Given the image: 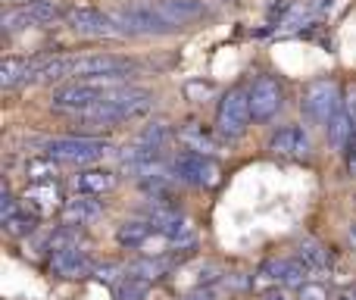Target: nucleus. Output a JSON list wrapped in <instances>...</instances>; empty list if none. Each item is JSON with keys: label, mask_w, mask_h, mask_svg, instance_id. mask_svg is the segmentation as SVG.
I'll use <instances>...</instances> for the list:
<instances>
[{"label": "nucleus", "mask_w": 356, "mask_h": 300, "mask_svg": "<svg viewBox=\"0 0 356 300\" xmlns=\"http://www.w3.org/2000/svg\"><path fill=\"white\" fill-rule=\"evenodd\" d=\"M344 106V97H341V88L338 81L332 79H316L303 88V97H300V110L307 119H313L316 125H332L334 116L341 113Z\"/></svg>", "instance_id": "obj_1"}, {"label": "nucleus", "mask_w": 356, "mask_h": 300, "mask_svg": "<svg viewBox=\"0 0 356 300\" xmlns=\"http://www.w3.org/2000/svg\"><path fill=\"white\" fill-rule=\"evenodd\" d=\"M113 88H122V85H110V81H72V85H63L50 94V106L81 116L91 106H97L100 100L110 97Z\"/></svg>", "instance_id": "obj_2"}, {"label": "nucleus", "mask_w": 356, "mask_h": 300, "mask_svg": "<svg viewBox=\"0 0 356 300\" xmlns=\"http://www.w3.org/2000/svg\"><path fill=\"white\" fill-rule=\"evenodd\" d=\"M250 97L241 88H232L225 97L219 100V110H216V135L225 138V141H238L241 135L250 125Z\"/></svg>", "instance_id": "obj_3"}, {"label": "nucleus", "mask_w": 356, "mask_h": 300, "mask_svg": "<svg viewBox=\"0 0 356 300\" xmlns=\"http://www.w3.org/2000/svg\"><path fill=\"white\" fill-rule=\"evenodd\" d=\"M113 19L122 35H169L175 31V25L156 6H122L113 13Z\"/></svg>", "instance_id": "obj_4"}, {"label": "nucleus", "mask_w": 356, "mask_h": 300, "mask_svg": "<svg viewBox=\"0 0 356 300\" xmlns=\"http://www.w3.org/2000/svg\"><path fill=\"white\" fill-rule=\"evenodd\" d=\"M56 19H66V10H63L56 0H31V3H25V6L6 10L3 19H0V25H3L6 35H13V31L31 29V25L56 22Z\"/></svg>", "instance_id": "obj_5"}, {"label": "nucleus", "mask_w": 356, "mask_h": 300, "mask_svg": "<svg viewBox=\"0 0 356 300\" xmlns=\"http://www.w3.org/2000/svg\"><path fill=\"white\" fill-rule=\"evenodd\" d=\"M47 157H54L56 163H94L100 159L104 153H110L113 148L100 138H85V135H72V138H54V141L44 144Z\"/></svg>", "instance_id": "obj_6"}, {"label": "nucleus", "mask_w": 356, "mask_h": 300, "mask_svg": "<svg viewBox=\"0 0 356 300\" xmlns=\"http://www.w3.org/2000/svg\"><path fill=\"white\" fill-rule=\"evenodd\" d=\"M175 175L178 182H188L197 184V188H216L222 182V169L216 159H209L207 153H194V150H184L175 157Z\"/></svg>", "instance_id": "obj_7"}, {"label": "nucleus", "mask_w": 356, "mask_h": 300, "mask_svg": "<svg viewBox=\"0 0 356 300\" xmlns=\"http://www.w3.org/2000/svg\"><path fill=\"white\" fill-rule=\"evenodd\" d=\"M66 22L72 31L79 35H88V38H110V35H119V25L113 19V13H104L91 3H75L66 10Z\"/></svg>", "instance_id": "obj_8"}, {"label": "nucleus", "mask_w": 356, "mask_h": 300, "mask_svg": "<svg viewBox=\"0 0 356 300\" xmlns=\"http://www.w3.org/2000/svg\"><path fill=\"white\" fill-rule=\"evenodd\" d=\"M247 97H250L253 123H272V119L278 116V110H282V104H284L282 85H278L272 75H259V79L250 85Z\"/></svg>", "instance_id": "obj_9"}, {"label": "nucleus", "mask_w": 356, "mask_h": 300, "mask_svg": "<svg viewBox=\"0 0 356 300\" xmlns=\"http://www.w3.org/2000/svg\"><path fill=\"white\" fill-rule=\"evenodd\" d=\"M22 207L29 210V213H35L38 219H44V216H54L56 210L66 207V197H63L60 184L56 182H44V184H25L22 191Z\"/></svg>", "instance_id": "obj_10"}, {"label": "nucleus", "mask_w": 356, "mask_h": 300, "mask_svg": "<svg viewBox=\"0 0 356 300\" xmlns=\"http://www.w3.org/2000/svg\"><path fill=\"white\" fill-rule=\"evenodd\" d=\"M313 150V141H309V132L300 129V125H284V129L272 132L269 138V153L282 159H303Z\"/></svg>", "instance_id": "obj_11"}, {"label": "nucleus", "mask_w": 356, "mask_h": 300, "mask_svg": "<svg viewBox=\"0 0 356 300\" xmlns=\"http://www.w3.org/2000/svg\"><path fill=\"white\" fill-rule=\"evenodd\" d=\"M60 213H63V226L81 228V226H91L94 219H100V216H104V203H100L97 197L75 194L72 200H66V207H63Z\"/></svg>", "instance_id": "obj_12"}, {"label": "nucleus", "mask_w": 356, "mask_h": 300, "mask_svg": "<svg viewBox=\"0 0 356 300\" xmlns=\"http://www.w3.org/2000/svg\"><path fill=\"white\" fill-rule=\"evenodd\" d=\"M50 269H54V276H60V278H81V276H91L94 263L85 251L69 247V251H60L50 257Z\"/></svg>", "instance_id": "obj_13"}, {"label": "nucleus", "mask_w": 356, "mask_h": 300, "mask_svg": "<svg viewBox=\"0 0 356 300\" xmlns=\"http://www.w3.org/2000/svg\"><path fill=\"white\" fill-rule=\"evenodd\" d=\"M116 172L110 169H85L75 175V191L79 194H88V197H104L116 188Z\"/></svg>", "instance_id": "obj_14"}, {"label": "nucleus", "mask_w": 356, "mask_h": 300, "mask_svg": "<svg viewBox=\"0 0 356 300\" xmlns=\"http://www.w3.org/2000/svg\"><path fill=\"white\" fill-rule=\"evenodd\" d=\"M328 138H332V148L334 150H344L347 144L356 138V104L344 100L341 113L334 116V123L328 125Z\"/></svg>", "instance_id": "obj_15"}, {"label": "nucleus", "mask_w": 356, "mask_h": 300, "mask_svg": "<svg viewBox=\"0 0 356 300\" xmlns=\"http://www.w3.org/2000/svg\"><path fill=\"white\" fill-rule=\"evenodd\" d=\"M156 10L178 29V25H188V22H194V19H200L203 13H207V6H203L200 0H160Z\"/></svg>", "instance_id": "obj_16"}, {"label": "nucleus", "mask_w": 356, "mask_h": 300, "mask_svg": "<svg viewBox=\"0 0 356 300\" xmlns=\"http://www.w3.org/2000/svg\"><path fill=\"white\" fill-rule=\"evenodd\" d=\"M150 232H156V228L150 226V219H125L122 226L116 228V241H119V247H129V251H135V247L147 244Z\"/></svg>", "instance_id": "obj_17"}, {"label": "nucleus", "mask_w": 356, "mask_h": 300, "mask_svg": "<svg viewBox=\"0 0 356 300\" xmlns=\"http://www.w3.org/2000/svg\"><path fill=\"white\" fill-rule=\"evenodd\" d=\"M56 175H60V163H56L54 157H47V153L29 157V163H25V184L56 182Z\"/></svg>", "instance_id": "obj_18"}, {"label": "nucleus", "mask_w": 356, "mask_h": 300, "mask_svg": "<svg viewBox=\"0 0 356 300\" xmlns=\"http://www.w3.org/2000/svg\"><path fill=\"white\" fill-rule=\"evenodd\" d=\"M297 260H300L309 272H322V269H328V263H332L328 251L313 238H303L300 244H297Z\"/></svg>", "instance_id": "obj_19"}, {"label": "nucleus", "mask_w": 356, "mask_h": 300, "mask_svg": "<svg viewBox=\"0 0 356 300\" xmlns=\"http://www.w3.org/2000/svg\"><path fill=\"white\" fill-rule=\"evenodd\" d=\"M125 276L135 278V282L154 285L156 278L166 276V263H163V260H154V257H144V260H135V263L125 269Z\"/></svg>", "instance_id": "obj_20"}, {"label": "nucleus", "mask_w": 356, "mask_h": 300, "mask_svg": "<svg viewBox=\"0 0 356 300\" xmlns=\"http://www.w3.org/2000/svg\"><path fill=\"white\" fill-rule=\"evenodd\" d=\"M31 60H19V56H6L0 63V88H16L25 85V75H29Z\"/></svg>", "instance_id": "obj_21"}, {"label": "nucleus", "mask_w": 356, "mask_h": 300, "mask_svg": "<svg viewBox=\"0 0 356 300\" xmlns=\"http://www.w3.org/2000/svg\"><path fill=\"white\" fill-rule=\"evenodd\" d=\"M0 222H3V232H6V235H13V238H25V235L35 232L38 216H35V213H29L25 207H19L16 213L6 216V219H0Z\"/></svg>", "instance_id": "obj_22"}, {"label": "nucleus", "mask_w": 356, "mask_h": 300, "mask_svg": "<svg viewBox=\"0 0 356 300\" xmlns=\"http://www.w3.org/2000/svg\"><path fill=\"white\" fill-rule=\"evenodd\" d=\"M282 276H284V260H266V263L259 266L257 278H253V288L257 291L278 288V285H282Z\"/></svg>", "instance_id": "obj_23"}, {"label": "nucleus", "mask_w": 356, "mask_h": 300, "mask_svg": "<svg viewBox=\"0 0 356 300\" xmlns=\"http://www.w3.org/2000/svg\"><path fill=\"white\" fill-rule=\"evenodd\" d=\"M181 141L188 144V150H194V153H209V150H216L213 135H209V132H203L197 123L184 125V129H181Z\"/></svg>", "instance_id": "obj_24"}, {"label": "nucleus", "mask_w": 356, "mask_h": 300, "mask_svg": "<svg viewBox=\"0 0 356 300\" xmlns=\"http://www.w3.org/2000/svg\"><path fill=\"white\" fill-rule=\"evenodd\" d=\"M69 247H79V228L60 226V228H54V232L47 235V251H50V257H54V253H60V251H69Z\"/></svg>", "instance_id": "obj_25"}, {"label": "nucleus", "mask_w": 356, "mask_h": 300, "mask_svg": "<svg viewBox=\"0 0 356 300\" xmlns=\"http://www.w3.org/2000/svg\"><path fill=\"white\" fill-rule=\"evenodd\" d=\"M169 135H172V129H169L166 123H150L147 129L138 135V144H141V148H150V150H163V144L169 141Z\"/></svg>", "instance_id": "obj_26"}, {"label": "nucleus", "mask_w": 356, "mask_h": 300, "mask_svg": "<svg viewBox=\"0 0 356 300\" xmlns=\"http://www.w3.org/2000/svg\"><path fill=\"white\" fill-rule=\"evenodd\" d=\"M119 300H147V285L135 282V278H125L119 285Z\"/></svg>", "instance_id": "obj_27"}, {"label": "nucleus", "mask_w": 356, "mask_h": 300, "mask_svg": "<svg viewBox=\"0 0 356 300\" xmlns=\"http://www.w3.org/2000/svg\"><path fill=\"white\" fill-rule=\"evenodd\" d=\"M297 300H332V294L322 282H307L303 288H297Z\"/></svg>", "instance_id": "obj_28"}, {"label": "nucleus", "mask_w": 356, "mask_h": 300, "mask_svg": "<svg viewBox=\"0 0 356 300\" xmlns=\"http://www.w3.org/2000/svg\"><path fill=\"white\" fill-rule=\"evenodd\" d=\"M19 207H22V200H16V197H13L10 191H3V194H0V219H6V216H13Z\"/></svg>", "instance_id": "obj_29"}, {"label": "nucleus", "mask_w": 356, "mask_h": 300, "mask_svg": "<svg viewBox=\"0 0 356 300\" xmlns=\"http://www.w3.org/2000/svg\"><path fill=\"white\" fill-rule=\"evenodd\" d=\"M122 272V266L116 263H106V266H94V278H100V282H116V276Z\"/></svg>", "instance_id": "obj_30"}, {"label": "nucleus", "mask_w": 356, "mask_h": 300, "mask_svg": "<svg viewBox=\"0 0 356 300\" xmlns=\"http://www.w3.org/2000/svg\"><path fill=\"white\" fill-rule=\"evenodd\" d=\"M184 300H213V291L209 288H194Z\"/></svg>", "instance_id": "obj_31"}, {"label": "nucleus", "mask_w": 356, "mask_h": 300, "mask_svg": "<svg viewBox=\"0 0 356 300\" xmlns=\"http://www.w3.org/2000/svg\"><path fill=\"white\" fill-rule=\"evenodd\" d=\"M347 244H350V251H356V222L347 228Z\"/></svg>", "instance_id": "obj_32"}, {"label": "nucleus", "mask_w": 356, "mask_h": 300, "mask_svg": "<svg viewBox=\"0 0 356 300\" xmlns=\"http://www.w3.org/2000/svg\"><path fill=\"white\" fill-rule=\"evenodd\" d=\"M347 169H350V175H356V144H353L350 157H347Z\"/></svg>", "instance_id": "obj_33"}, {"label": "nucleus", "mask_w": 356, "mask_h": 300, "mask_svg": "<svg viewBox=\"0 0 356 300\" xmlns=\"http://www.w3.org/2000/svg\"><path fill=\"white\" fill-rule=\"evenodd\" d=\"M266 300H288V297H284V294H269Z\"/></svg>", "instance_id": "obj_34"}]
</instances>
